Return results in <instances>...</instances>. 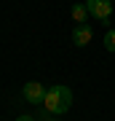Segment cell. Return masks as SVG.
Listing matches in <instances>:
<instances>
[{"mask_svg":"<svg viewBox=\"0 0 115 121\" xmlns=\"http://www.w3.org/2000/svg\"><path fill=\"white\" fill-rule=\"evenodd\" d=\"M86 8H88V13L94 19H99L102 24H107L110 16H112V3L110 0H86Z\"/></svg>","mask_w":115,"mask_h":121,"instance_id":"cell-2","label":"cell"},{"mask_svg":"<svg viewBox=\"0 0 115 121\" xmlns=\"http://www.w3.org/2000/svg\"><path fill=\"white\" fill-rule=\"evenodd\" d=\"M16 121H35V118H32V116H27V113H24V116H19Z\"/></svg>","mask_w":115,"mask_h":121,"instance_id":"cell-7","label":"cell"},{"mask_svg":"<svg viewBox=\"0 0 115 121\" xmlns=\"http://www.w3.org/2000/svg\"><path fill=\"white\" fill-rule=\"evenodd\" d=\"M86 16H88V8H86V3H75L72 5V19L78 24H83L86 22Z\"/></svg>","mask_w":115,"mask_h":121,"instance_id":"cell-5","label":"cell"},{"mask_svg":"<svg viewBox=\"0 0 115 121\" xmlns=\"http://www.w3.org/2000/svg\"><path fill=\"white\" fill-rule=\"evenodd\" d=\"M46 121H54V118H46Z\"/></svg>","mask_w":115,"mask_h":121,"instance_id":"cell-8","label":"cell"},{"mask_svg":"<svg viewBox=\"0 0 115 121\" xmlns=\"http://www.w3.org/2000/svg\"><path fill=\"white\" fill-rule=\"evenodd\" d=\"M70 105H72V91L67 86H62V83H56V86L46 89V99H43V108H46L51 116H62V113L70 110Z\"/></svg>","mask_w":115,"mask_h":121,"instance_id":"cell-1","label":"cell"},{"mask_svg":"<svg viewBox=\"0 0 115 121\" xmlns=\"http://www.w3.org/2000/svg\"><path fill=\"white\" fill-rule=\"evenodd\" d=\"M21 94H24V99H27L30 105H43V99H46V89H43L40 81H27Z\"/></svg>","mask_w":115,"mask_h":121,"instance_id":"cell-3","label":"cell"},{"mask_svg":"<svg viewBox=\"0 0 115 121\" xmlns=\"http://www.w3.org/2000/svg\"><path fill=\"white\" fill-rule=\"evenodd\" d=\"M104 48L110 54H115V30H107L104 32Z\"/></svg>","mask_w":115,"mask_h":121,"instance_id":"cell-6","label":"cell"},{"mask_svg":"<svg viewBox=\"0 0 115 121\" xmlns=\"http://www.w3.org/2000/svg\"><path fill=\"white\" fill-rule=\"evenodd\" d=\"M91 38H94V32H91V27H86V24H78L75 32H72V43L75 46H88Z\"/></svg>","mask_w":115,"mask_h":121,"instance_id":"cell-4","label":"cell"},{"mask_svg":"<svg viewBox=\"0 0 115 121\" xmlns=\"http://www.w3.org/2000/svg\"><path fill=\"white\" fill-rule=\"evenodd\" d=\"M110 3H115V0H110Z\"/></svg>","mask_w":115,"mask_h":121,"instance_id":"cell-9","label":"cell"}]
</instances>
